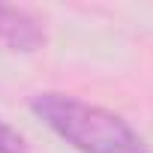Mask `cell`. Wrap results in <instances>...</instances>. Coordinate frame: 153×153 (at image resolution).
Returning <instances> with one entry per match:
<instances>
[{"mask_svg":"<svg viewBox=\"0 0 153 153\" xmlns=\"http://www.w3.org/2000/svg\"><path fill=\"white\" fill-rule=\"evenodd\" d=\"M30 111L78 153H153L147 138L126 117L87 99L42 90L30 96Z\"/></svg>","mask_w":153,"mask_h":153,"instance_id":"6da1fadb","label":"cell"},{"mask_svg":"<svg viewBox=\"0 0 153 153\" xmlns=\"http://www.w3.org/2000/svg\"><path fill=\"white\" fill-rule=\"evenodd\" d=\"M45 27L42 21L21 9V6H6V3H0V45H6L12 51H39L45 45Z\"/></svg>","mask_w":153,"mask_h":153,"instance_id":"7a4b0ae2","label":"cell"},{"mask_svg":"<svg viewBox=\"0 0 153 153\" xmlns=\"http://www.w3.org/2000/svg\"><path fill=\"white\" fill-rule=\"evenodd\" d=\"M0 153H27L24 135L18 129H12L6 120H0Z\"/></svg>","mask_w":153,"mask_h":153,"instance_id":"3957f363","label":"cell"}]
</instances>
